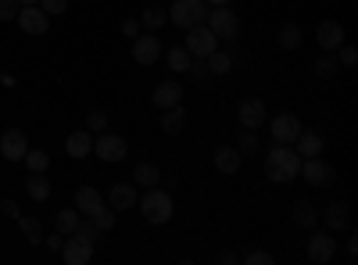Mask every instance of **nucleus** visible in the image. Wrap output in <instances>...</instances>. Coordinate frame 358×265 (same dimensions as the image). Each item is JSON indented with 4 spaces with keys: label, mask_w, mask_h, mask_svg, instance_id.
Instances as JSON below:
<instances>
[{
    "label": "nucleus",
    "mask_w": 358,
    "mask_h": 265,
    "mask_svg": "<svg viewBox=\"0 0 358 265\" xmlns=\"http://www.w3.org/2000/svg\"><path fill=\"white\" fill-rule=\"evenodd\" d=\"M233 147H236L241 155H255V151H258V129H244L241 140H236Z\"/></svg>",
    "instance_id": "nucleus-37"
},
{
    "label": "nucleus",
    "mask_w": 358,
    "mask_h": 265,
    "mask_svg": "<svg viewBox=\"0 0 358 265\" xmlns=\"http://www.w3.org/2000/svg\"><path fill=\"white\" fill-rule=\"evenodd\" d=\"M76 237H83V241H90V244H97V241H101V229H97V222L90 219V215H79Z\"/></svg>",
    "instance_id": "nucleus-35"
},
{
    "label": "nucleus",
    "mask_w": 358,
    "mask_h": 265,
    "mask_svg": "<svg viewBox=\"0 0 358 265\" xmlns=\"http://www.w3.org/2000/svg\"><path fill=\"white\" fill-rule=\"evenodd\" d=\"M208 8H222V4H229V0H204Z\"/></svg>",
    "instance_id": "nucleus-49"
},
{
    "label": "nucleus",
    "mask_w": 358,
    "mask_h": 265,
    "mask_svg": "<svg viewBox=\"0 0 358 265\" xmlns=\"http://www.w3.org/2000/svg\"><path fill=\"white\" fill-rule=\"evenodd\" d=\"M334 255H337V241H334V233H330V229H319V233H312V237H308V262L326 265Z\"/></svg>",
    "instance_id": "nucleus-12"
},
{
    "label": "nucleus",
    "mask_w": 358,
    "mask_h": 265,
    "mask_svg": "<svg viewBox=\"0 0 358 265\" xmlns=\"http://www.w3.org/2000/svg\"><path fill=\"white\" fill-rule=\"evenodd\" d=\"M158 126H162V133H165V136H179V133H183V126H187V108H183V104L165 108Z\"/></svg>",
    "instance_id": "nucleus-21"
},
{
    "label": "nucleus",
    "mask_w": 358,
    "mask_h": 265,
    "mask_svg": "<svg viewBox=\"0 0 358 265\" xmlns=\"http://www.w3.org/2000/svg\"><path fill=\"white\" fill-rule=\"evenodd\" d=\"M265 126H268V133H273L276 143H290V147H294L297 133L305 129L301 119H297V115H290V111H280V115H273V119H265Z\"/></svg>",
    "instance_id": "nucleus-6"
},
{
    "label": "nucleus",
    "mask_w": 358,
    "mask_h": 265,
    "mask_svg": "<svg viewBox=\"0 0 358 265\" xmlns=\"http://www.w3.org/2000/svg\"><path fill=\"white\" fill-rule=\"evenodd\" d=\"M122 33L133 40V36H140V33H143V25H140L136 18H126V22H122Z\"/></svg>",
    "instance_id": "nucleus-44"
},
{
    "label": "nucleus",
    "mask_w": 358,
    "mask_h": 265,
    "mask_svg": "<svg viewBox=\"0 0 358 265\" xmlns=\"http://www.w3.org/2000/svg\"><path fill=\"white\" fill-rule=\"evenodd\" d=\"M25 151H29V136L22 129H4V136H0V155L8 162H22Z\"/></svg>",
    "instance_id": "nucleus-14"
},
{
    "label": "nucleus",
    "mask_w": 358,
    "mask_h": 265,
    "mask_svg": "<svg viewBox=\"0 0 358 265\" xmlns=\"http://www.w3.org/2000/svg\"><path fill=\"white\" fill-rule=\"evenodd\" d=\"M301 25H294V22H287L283 29H280V36H276V43L283 47V50H297V47H301Z\"/></svg>",
    "instance_id": "nucleus-27"
},
{
    "label": "nucleus",
    "mask_w": 358,
    "mask_h": 265,
    "mask_svg": "<svg viewBox=\"0 0 358 265\" xmlns=\"http://www.w3.org/2000/svg\"><path fill=\"white\" fill-rule=\"evenodd\" d=\"M22 162H25V169H29V172H47V169H50V155H47V151H33V147L25 151V158H22Z\"/></svg>",
    "instance_id": "nucleus-34"
},
{
    "label": "nucleus",
    "mask_w": 358,
    "mask_h": 265,
    "mask_svg": "<svg viewBox=\"0 0 358 265\" xmlns=\"http://www.w3.org/2000/svg\"><path fill=\"white\" fill-rule=\"evenodd\" d=\"M43 244H47L50 251H62V244H65V233H50V237H43Z\"/></svg>",
    "instance_id": "nucleus-45"
},
{
    "label": "nucleus",
    "mask_w": 358,
    "mask_h": 265,
    "mask_svg": "<svg viewBox=\"0 0 358 265\" xmlns=\"http://www.w3.org/2000/svg\"><path fill=\"white\" fill-rule=\"evenodd\" d=\"M108 204L115 212H126V208H136V183H115L108 190Z\"/></svg>",
    "instance_id": "nucleus-20"
},
{
    "label": "nucleus",
    "mask_w": 358,
    "mask_h": 265,
    "mask_svg": "<svg viewBox=\"0 0 358 265\" xmlns=\"http://www.w3.org/2000/svg\"><path fill=\"white\" fill-rule=\"evenodd\" d=\"M294 151L301 155V158H315V155H322V133H315V129H301V133H297V140H294Z\"/></svg>",
    "instance_id": "nucleus-22"
},
{
    "label": "nucleus",
    "mask_w": 358,
    "mask_h": 265,
    "mask_svg": "<svg viewBox=\"0 0 358 265\" xmlns=\"http://www.w3.org/2000/svg\"><path fill=\"white\" fill-rule=\"evenodd\" d=\"M294 222H297V226H305V229L315 226V222H319L315 204H312V201H297V204H294Z\"/></svg>",
    "instance_id": "nucleus-28"
},
{
    "label": "nucleus",
    "mask_w": 358,
    "mask_h": 265,
    "mask_svg": "<svg viewBox=\"0 0 358 265\" xmlns=\"http://www.w3.org/2000/svg\"><path fill=\"white\" fill-rule=\"evenodd\" d=\"M158 57H162V40L155 33H147V29H143L140 36H133V62L136 65L147 69V65H155Z\"/></svg>",
    "instance_id": "nucleus-10"
},
{
    "label": "nucleus",
    "mask_w": 358,
    "mask_h": 265,
    "mask_svg": "<svg viewBox=\"0 0 358 265\" xmlns=\"http://www.w3.org/2000/svg\"><path fill=\"white\" fill-rule=\"evenodd\" d=\"M265 180H268V183H280V187H283V183H290L287 176H283V169H276L268 158H265Z\"/></svg>",
    "instance_id": "nucleus-42"
},
{
    "label": "nucleus",
    "mask_w": 358,
    "mask_h": 265,
    "mask_svg": "<svg viewBox=\"0 0 358 265\" xmlns=\"http://www.w3.org/2000/svg\"><path fill=\"white\" fill-rule=\"evenodd\" d=\"M334 54H337V62H341V69H355V65H358V50H355L351 43H341V47H337Z\"/></svg>",
    "instance_id": "nucleus-38"
},
{
    "label": "nucleus",
    "mask_w": 358,
    "mask_h": 265,
    "mask_svg": "<svg viewBox=\"0 0 358 265\" xmlns=\"http://www.w3.org/2000/svg\"><path fill=\"white\" fill-rule=\"evenodd\" d=\"M322 222H326V229H330V233L348 229V226H351V208H348V201H334V204H326Z\"/></svg>",
    "instance_id": "nucleus-18"
},
{
    "label": "nucleus",
    "mask_w": 358,
    "mask_h": 265,
    "mask_svg": "<svg viewBox=\"0 0 358 265\" xmlns=\"http://www.w3.org/2000/svg\"><path fill=\"white\" fill-rule=\"evenodd\" d=\"M315 40H319V47H322L326 54H334V50L344 43V25H341V22H322V25L315 29Z\"/></svg>",
    "instance_id": "nucleus-19"
},
{
    "label": "nucleus",
    "mask_w": 358,
    "mask_h": 265,
    "mask_svg": "<svg viewBox=\"0 0 358 265\" xmlns=\"http://www.w3.org/2000/svg\"><path fill=\"white\" fill-rule=\"evenodd\" d=\"M65 155H69V158H76V162L90 158V155H94V133H90V129L72 133V136L65 140Z\"/></svg>",
    "instance_id": "nucleus-17"
},
{
    "label": "nucleus",
    "mask_w": 358,
    "mask_h": 265,
    "mask_svg": "<svg viewBox=\"0 0 358 265\" xmlns=\"http://www.w3.org/2000/svg\"><path fill=\"white\" fill-rule=\"evenodd\" d=\"M219 262H222V265H233V262H236V255H233V251H222V255H219Z\"/></svg>",
    "instance_id": "nucleus-48"
},
{
    "label": "nucleus",
    "mask_w": 358,
    "mask_h": 265,
    "mask_svg": "<svg viewBox=\"0 0 358 265\" xmlns=\"http://www.w3.org/2000/svg\"><path fill=\"white\" fill-rule=\"evenodd\" d=\"M165 18H169V11H165V8H147V11H143V18H140V25L147 29V33H158V29L165 25Z\"/></svg>",
    "instance_id": "nucleus-33"
},
{
    "label": "nucleus",
    "mask_w": 358,
    "mask_h": 265,
    "mask_svg": "<svg viewBox=\"0 0 358 265\" xmlns=\"http://www.w3.org/2000/svg\"><path fill=\"white\" fill-rule=\"evenodd\" d=\"M204 62H208V72H212V76H226V72H233V54L215 50V54H208Z\"/></svg>",
    "instance_id": "nucleus-31"
},
{
    "label": "nucleus",
    "mask_w": 358,
    "mask_h": 265,
    "mask_svg": "<svg viewBox=\"0 0 358 265\" xmlns=\"http://www.w3.org/2000/svg\"><path fill=\"white\" fill-rule=\"evenodd\" d=\"M183 47L190 50V57H208V54L219 50V36H215L208 25H194V29H187Z\"/></svg>",
    "instance_id": "nucleus-7"
},
{
    "label": "nucleus",
    "mask_w": 358,
    "mask_h": 265,
    "mask_svg": "<svg viewBox=\"0 0 358 265\" xmlns=\"http://www.w3.org/2000/svg\"><path fill=\"white\" fill-rule=\"evenodd\" d=\"M90 219L97 222V229H101V233H111V229H115V208H111V204H101V208H97L94 215H90Z\"/></svg>",
    "instance_id": "nucleus-36"
},
{
    "label": "nucleus",
    "mask_w": 358,
    "mask_h": 265,
    "mask_svg": "<svg viewBox=\"0 0 358 265\" xmlns=\"http://www.w3.org/2000/svg\"><path fill=\"white\" fill-rule=\"evenodd\" d=\"M297 176H301L308 187H330L337 172H334V165L326 162L322 155H315V158H301V172H297Z\"/></svg>",
    "instance_id": "nucleus-5"
},
{
    "label": "nucleus",
    "mask_w": 358,
    "mask_h": 265,
    "mask_svg": "<svg viewBox=\"0 0 358 265\" xmlns=\"http://www.w3.org/2000/svg\"><path fill=\"white\" fill-rule=\"evenodd\" d=\"M62 258H65V265H86L90 258H94V244L76 237V233H69L65 244H62Z\"/></svg>",
    "instance_id": "nucleus-13"
},
{
    "label": "nucleus",
    "mask_w": 358,
    "mask_h": 265,
    "mask_svg": "<svg viewBox=\"0 0 358 265\" xmlns=\"http://www.w3.org/2000/svg\"><path fill=\"white\" fill-rule=\"evenodd\" d=\"M40 8L47 15H65L69 11V0H40Z\"/></svg>",
    "instance_id": "nucleus-43"
},
{
    "label": "nucleus",
    "mask_w": 358,
    "mask_h": 265,
    "mask_svg": "<svg viewBox=\"0 0 358 265\" xmlns=\"http://www.w3.org/2000/svg\"><path fill=\"white\" fill-rule=\"evenodd\" d=\"M0 212H4L8 219H18V215H22V212H18V204H15V201H0Z\"/></svg>",
    "instance_id": "nucleus-46"
},
{
    "label": "nucleus",
    "mask_w": 358,
    "mask_h": 265,
    "mask_svg": "<svg viewBox=\"0 0 358 265\" xmlns=\"http://www.w3.org/2000/svg\"><path fill=\"white\" fill-rule=\"evenodd\" d=\"M86 129L94 133V136L104 133V129H108V115H104V111H90V115H86Z\"/></svg>",
    "instance_id": "nucleus-39"
},
{
    "label": "nucleus",
    "mask_w": 358,
    "mask_h": 265,
    "mask_svg": "<svg viewBox=\"0 0 358 265\" xmlns=\"http://www.w3.org/2000/svg\"><path fill=\"white\" fill-rule=\"evenodd\" d=\"M76 226H79V208H62V212L54 215V229L65 233V237H69V233H76Z\"/></svg>",
    "instance_id": "nucleus-29"
},
{
    "label": "nucleus",
    "mask_w": 358,
    "mask_h": 265,
    "mask_svg": "<svg viewBox=\"0 0 358 265\" xmlns=\"http://www.w3.org/2000/svg\"><path fill=\"white\" fill-rule=\"evenodd\" d=\"M265 119H268V111H265L262 97H244L241 104H236V122H241L244 129H262Z\"/></svg>",
    "instance_id": "nucleus-9"
},
{
    "label": "nucleus",
    "mask_w": 358,
    "mask_h": 265,
    "mask_svg": "<svg viewBox=\"0 0 358 265\" xmlns=\"http://www.w3.org/2000/svg\"><path fill=\"white\" fill-rule=\"evenodd\" d=\"M94 155L101 158V162H108V165H118L126 155H129V143L122 140V136H115V133H97L94 136Z\"/></svg>",
    "instance_id": "nucleus-4"
},
{
    "label": "nucleus",
    "mask_w": 358,
    "mask_h": 265,
    "mask_svg": "<svg viewBox=\"0 0 358 265\" xmlns=\"http://www.w3.org/2000/svg\"><path fill=\"white\" fill-rule=\"evenodd\" d=\"M25 190H29V197H33V201H47L50 197V180H47L43 172H29Z\"/></svg>",
    "instance_id": "nucleus-25"
},
{
    "label": "nucleus",
    "mask_w": 358,
    "mask_h": 265,
    "mask_svg": "<svg viewBox=\"0 0 358 265\" xmlns=\"http://www.w3.org/2000/svg\"><path fill=\"white\" fill-rule=\"evenodd\" d=\"M18 4H22V8H25V4H40V0H18Z\"/></svg>",
    "instance_id": "nucleus-50"
},
{
    "label": "nucleus",
    "mask_w": 358,
    "mask_h": 265,
    "mask_svg": "<svg viewBox=\"0 0 358 265\" xmlns=\"http://www.w3.org/2000/svg\"><path fill=\"white\" fill-rule=\"evenodd\" d=\"M268 162H273L276 169H283L287 180H297V172H301V155H297L290 143H276L273 140V147H268Z\"/></svg>",
    "instance_id": "nucleus-8"
},
{
    "label": "nucleus",
    "mask_w": 358,
    "mask_h": 265,
    "mask_svg": "<svg viewBox=\"0 0 358 265\" xmlns=\"http://www.w3.org/2000/svg\"><path fill=\"white\" fill-rule=\"evenodd\" d=\"M15 222L22 226V233L29 237V244H43V222H40L36 215H18Z\"/></svg>",
    "instance_id": "nucleus-26"
},
{
    "label": "nucleus",
    "mask_w": 358,
    "mask_h": 265,
    "mask_svg": "<svg viewBox=\"0 0 358 265\" xmlns=\"http://www.w3.org/2000/svg\"><path fill=\"white\" fill-rule=\"evenodd\" d=\"M136 204H140L143 219L151 222V226H165L176 215V204H172L169 190H162V187H147L143 197H136Z\"/></svg>",
    "instance_id": "nucleus-1"
},
{
    "label": "nucleus",
    "mask_w": 358,
    "mask_h": 265,
    "mask_svg": "<svg viewBox=\"0 0 358 265\" xmlns=\"http://www.w3.org/2000/svg\"><path fill=\"white\" fill-rule=\"evenodd\" d=\"M337 72H341L337 54H326V50H322V54L315 57V76H319V79H330V76H337Z\"/></svg>",
    "instance_id": "nucleus-32"
},
{
    "label": "nucleus",
    "mask_w": 358,
    "mask_h": 265,
    "mask_svg": "<svg viewBox=\"0 0 358 265\" xmlns=\"http://www.w3.org/2000/svg\"><path fill=\"white\" fill-rule=\"evenodd\" d=\"M165 62H169L172 72H190V62H194V57H190L187 47H172V50L165 54Z\"/></svg>",
    "instance_id": "nucleus-30"
},
{
    "label": "nucleus",
    "mask_w": 358,
    "mask_h": 265,
    "mask_svg": "<svg viewBox=\"0 0 358 265\" xmlns=\"http://www.w3.org/2000/svg\"><path fill=\"white\" fill-rule=\"evenodd\" d=\"M18 0H0V22H15L18 18Z\"/></svg>",
    "instance_id": "nucleus-40"
},
{
    "label": "nucleus",
    "mask_w": 358,
    "mask_h": 265,
    "mask_svg": "<svg viewBox=\"0 0 358 265\" xmlns=\"http://www.w3.org/2000/svg\"><path fill=\"white\" fill-rule=\"evenodd\" d=\"M133 183L136 187H162V169L155 165V162H140L136 169H133Z\"/></svg>",
    "instance_id": "nucleus-24"
},
{
    "label": "nucleus",
    "mask_w": 358,
    "mask_h": 265,
    "mask_svg": "<svg viewBox=\"0 0 358 265\" xmlns=\"http://www.w3.org/2000/svg\"><path fill=\"white\" fill-rule=\"evenodd\" d=\"M344 251H348V258H355V255H358V237H348Z\"/></svg>",
    "instance_id": "nucleus-47"
},
{
    "label": "nucleus",
    "mask_w": 358,
    "mask_h": 265,
    "mask_svg": "<svg viewBox=\"0 0 358 265\" xmlns=\"http://www.w3.org/2000/svg\"><path fill=\"white\" fill-rule=\"evenodd\" d=\"M241 262H248V265H273L276 258L268 255V251H248V255H244Z\"/></svg>",
    "instance_id": "nucleus-41"
},
{
    "label": "nucleus",
    "mask_w": 358,
    "mask_h": 265,
    "mask_svg": "<svg viewBox=\"0 0 358 265\" xmlns=\"http://www.w3.org/2000/svg\"><path fill=\"white\" fill-rule=\"evenodd\" d=\"M101 204H104V197H101L97 187H79V190H76V208H79V215H94Z\"/></svg>",
    "instance_id": "nucleus-23"
},
{
    "label": "nucleus",
    "mask_w": 358,
    "mask_h": 265,
    "mask_svg": "<svg viewBox=\"0 0 358 265\" xmlns=\"http://www.w3.org/2000/svg\"><path fill=\"white\" fill-rule=\"evenodd\" d=\"M204 25L212 29L219 40H236V33H241V18H236V11H229V4H222V8H208Z\"/></svg>",
    "instance_id": "nucleus-3"
},
{
    "label": "nucleus",
    "mask_w": 358,
    "mask_h": 265,
    "mask_svg": "<svg viewBox=\"0 0 358 265\" xmlns=\"http://www.w3.org/2000/svg\"><path fill=\"white\" fill-rule=\"evenodd\" d=\"M18 25H22V33H29V36H43L47 33V25H50V15L40 8V4H25V8H18V18H15Z\"/></svg>",
    "instance_id": "nucleus-11"
},
{
    "label": "nucleus",
    "mask_w": 358,
    "mask_h": 265,
    "mask_svg": "<svg viewBox=\"0 0 358 265\" xmlns=\"http://www.w3.org/2000/svg\"><path fill=\"white\" fill-rule=\"evenodd\" d=\"M212 162H215V169H219L222 176H233V172H241V165H244V155L236 151L233 143H219Z\"/></svg>",
    "instance_id": "nucleus-16"
},
{
    "label": "nucleus",
    "mask_w": 358,
    "mask_h": 265,
    "mask_svg": "<svg viewBox=\"0 0 358 265\" xmlns=\"http://www.w3.org/2000/svg\"><path fill=\"white\" fill-rule=\"evenodd\" d=\"M204 18H208V4L204 0H176V4L169 8V22L176 25V29H194V25H204Z\"/></svg>",
    "instance_id": "nucleus-2"
},
{
    "label": "nucleus",
    "mask_w": 358,
    "mask_h": 265,
    "mask_svg": "<svg viewBox=\"0 0 358 265\" xmlns=\"http://www.w3.org/2000/svg\"><path fill=\"white\" fill-rule=\"evenodd\" d=\"M151 101H155L162 111H165V108H176V104H183V86H179L176 79H162V83L155 86Z\"/></svg>",
    "instance_id": "nucleus-15"
}]
</instances>
